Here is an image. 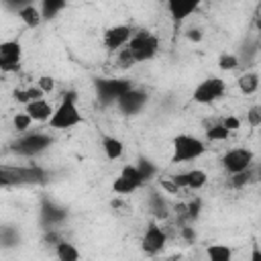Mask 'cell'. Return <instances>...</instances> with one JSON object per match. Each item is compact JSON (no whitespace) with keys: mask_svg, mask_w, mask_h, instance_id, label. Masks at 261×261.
I'll use <instances>...</instances> for the list:
<instances>
[{"mask_svg":"<svg viewBox=\"0 0 261 261\" xmlns=\"http://www.w3.org/2000/svg\"><path fill=\"white\" fill-rule=\"evenodd\" d=\"M253 167H249V169H245V171H239V173H232V175H228L230 177V186L232 188H237V190H241V188H245V186H249L251 181H253Z\"/></svg>","mask_w":261,"mask_h":261,"instance_id":"25","label":"cell"},{"mask_svg":"<svg viewBox=\"0 0 261 261\" xmlns=\"http://www.w3.org/2000/svg\"><path fill=\"white\" fill-rule=\"evenodd\" d=\"M16 14H18V18L22 20V24H24L27 29H37V27H41V22H43L41 8L35 6L33 2L22 4L20 8H16Z\"/></svg>","mask_w":261,"mask_h":261,"instance_id":"16","label":"cell"},{"mask_svg":"<svg viewBox=\"0 0 261 261\" xmlns=\"http://www.w3.org/2000/svg\"><path fill=\"white\" fill-rule=\"evenodd\" d=\"M135 61V65L139 63H145V61H151L157 53H159V37L151 31H135L133 37L128 39V43L124 45Z\"/></svg>","mask_w":261,"mask_h":261,"instance_id":"3","label":"cell"},{"mask_svg":"<svg viewBox=\"0 0 261 261\" xmlns=\"http://www.w3.org/2000/svg\"><path fill=\"white\" fill-rule=\"evenodd\" d=\"M149 210H151V214H153L157 220H161V218H167V216H169V208H167V204H165L163 196H161V194H157V192H153V194L149 196Z\"/></svg>","mask_w":261,"mask_h":261,"instance_id":"21","label":"cell"},{"mask_svg":"<svg viewBox=\"0 0 261 261\" xmlns=\"http://www.w3.org/2000/svg\"><path fill=\"white\" fill-rule=\"evenodd\" d=\"M237 88L243 96H253L259 90V73L257 71H245L237 77Z\"/></svg>","mask_w":261,"mask_h":261,"instance_id":"18","label":"cell"},{"mask_svg":"<svg viewBox=\"0 0 261 261\" xmlns=\"http://www.w3.org/2000/svg\"><path fill=\"white\" fill-rule=\"evenodd\" d=\"M22 110L33 118V122H47L49 116L53 114V104L43 96V98H37V100L27 102Z\"/></svg>","mask_w":261,"mask_h":261,"instance_id":"15","label":"cell"},{"mask_svg":"<svg viewBox=\"0 0 261 261\" xmlns=\"http://www.w3.org/2000/svg\"><path fill=\"white\" fill-rule=\"evenodd\" d=\"M145 104H147V94H145L143 90L135 88V86L128 88V90L116 100V108H118L120 112L128 114V116L139 114V112L145 108Z\"/></svg>","mask_w":261,"mask_h":261,"instance_id":"13","label":"cell"},{"mask_svg":"<svg viewBox=\"0 0 261 261\" xmlns=\"http://www.w3.org/2000/svg\"><path fill=\"white\" fill-rule=\"evenodd\" d=\"M204 0H165L167 4V12L171 16L173 22H186L200 6Z\"/></svg>","mask_w":261,"mask_h":261,"instance_id":"14","label":"cell"},{"mask_svg":"<svg viewBox=\"0 0 261 261\" xmlns=\"http://www.w3.org/2000/svg\"><path fill=\"white\" fill-rule=\"evenodd\" d=\"M181 232H184V237H186L188 241H194V232H192V228H190V226H184V228H181Z\"/></svg>","mask_w":261,"mask_h":261,"instance_id":"35","label":"cell"},{"mask_svg":"<svg viewBox=\"0 0 261 261\" xmlns=\"http://www.w3.org/2000/svg\"><path fill=\"white\" fill-rule=\"evenodd\" d=\"M220 122H222V126H224L228 133H234V130L241 128V118L234 116V114H226V116H222Z\"/></svg>","mask_w":261,"mask_h":261,"instance_id":"30","label":"cell"},{"mask_svg":"<svg viewBox=\"0 0 261 261\" xmlns=\"http://www.w3.org/2000/svg\"><path fill=\"white\" fill-rule=\"evenodd\" d=\"M22 63V43L18 39L0 41V71L14 73Z\"/></svg>","mask_w":261,"mask_h":261,"instance_id":"8","label":"cell"},{"mask_svg":"<svg viewBox=\"0 0 261 261\" xmlns=\"http://www.w3.org/2000/svg\"><path fill=\"white\" fill-rule=\"evenodd\" d=\"M253 163H255V153L249 147H232L220 159V165L228 175L245 171V169L253 167Z\"/></svg>","mask_w":261,"mask_h":261,"instance_id":"7","label":"cell"},{"mask_svg":"<svg viewBox=\"0 0 261 261\" xmlns=\"http://www.w3.org/2000/svg\"><path fill=\"white\" fill-rule=\"evenodd\" d=\"M55 77L53 75H39L37 77V88L47 96V94H51V92H55Z\"/></svg>","mask_w":261,"mask_h":261,"instance_id":"29","label":"cell"},{"mask_svg":"<svg viewBox=\"0 0 261 261\" xmlns=\"http://www.w3.org/2000/svg\"><path fill=\"white\" fill-rule=\"evenodd\" d=\"M206 257L210 261H230L232 259V249L228 245H208L206 247Z\"/></svg>","mask_w":261,"mask_h":261,"instance_id":"23","label":"cell"},{"mask_svg":"<svg viewBox=\"0 0 261 261\" xmlns=\"http://www.w3.org/2000/svg\"><path fill=\"white\" fill-rule=\"evenodd\" d=\"M245 118H247V124H249L251 128H259V126H261V106H259V104H251V106L247 108Z\"/></svg>","mask_w":261,"mask_h":261,"instance_id":"28","label":"cell"},{"mask_svg":"<svg viewBox=\"0 0 261 261\" xmlns=\"http://www.w3.org/2000/svg\"><path fill=\"white\" fill-rule=\"evenodd\" d=\"M55 257L59 261H77L82 257L80 249L69 241H57L55 243Z\"/></svg>","mask_w":261,"mask_h":261,"instance_id":"19","label":"cell"},{"mask_svg":"<svg viewBox=\"0 0 261 261\" xmlns=\"http://www.w3.org/2000/svg\"><path fill=\"white\" fill-rule=\"evenodd\" d=\"M12 96H14L16 102H20V104L24 106L27 102L37 100V98H43L45 94H43V92L37 88V84H35V86H27V88H16V90L12 92Z\"/></svg>","mask_w":261,"mask_h":261,"instance_id":"22","label":"cell"},{"mask_svg":"<svg viewBox=\"0 0 261 261\" xmlns=\"http://www.w3.org/2000/svg\"><path fill=\"white\" fill-rule=\"evenodd\" d=\"M102 151L108 161H118L124 155V143L114 135H102Z\"/></svg>","mask_w":261,"mask_h":261,"instance_id":"17","label":"cell"},{"mask_svg":"<svg viewBox=\"0 0 261 261\" xmlns=\"http://www.w3.org/2000/svg\"><path fill=\"white\" fill-rule=\"evenodd\" d=\"M159 186L163 188V192H169V194H179L181 190L171 181V177H161L159 179Z\"/></svg>","mask_w":261,"mask_h":261,"instance_id":"32","label":"cell"},{"mask_svg":"<svg viewBox=\"0 0 261 261\" xmlns=\"http://www.w3.org/2000/svg\"><path fill=\"white\" fill-rule=\"evenodd\" d=\"M53 143V139L49 137V133H41V130H27L20 135V139L14 143V151L22 157H35L43 151L49 149V145Z\"/></svg>","mask_w":261,"mask_h":261,"instance_id":"5","label":"cell"},{"mask_svg":"<svg viewBox=\"0 0 261 261\" xmlns=\"http://www.w3.org/2000/svg\"><path fill=\"white\" fill-rule=\"evenodd\" d=\"M186 37H188L192 43H200V41L204 39V31H202V29H188Z\"/></svg>","mask_w":261,"mask_h":261,"instance_id":"33","label":"cell"},{"mask_svg":"<svg viewBox=\"0 0 261 261\" xmlns=\"http://www.w3.org/2000/svg\"><path fill=\"white\" fill-rule=\"evenodd\" d=\"M208 151L206 143L190 133H179L173 137L171 141V157L169 163L171 165H181V163H192L198 161L200 157H204V153Z\"/></svg>","mask_w":261,"mask_h":261,"instance_id":"2","label":"cell"},{"mask_svg":"<svg viewBox=\"0 0 261 261\" xmlns=\"http://www.w3.org/2000/svg\"><path fill=\"white\" fill-rule=\"evenodd\" d=\"M171 181L179 188V190H202L206 184H208V173L200 167H192V169H186V171H179V173H173L169 175Z\"/></svg>","mask_w":261,"mask_h":261,"instance_id":"12","label":"cell"},{"mask_svg":"<svg viewBox=\"0 0 261 261\" xmlns=\"http://www.w3.org/2000/svg\"><path fill=\"white\" fill-rule=\"evenodd\" d=\"M51 130H69L84 124V116L77 108L75 92H65L57 106H53V114L47 120Z\"/></svg>","mask_w":261,"mask_h":261,"instance_id":"1","label":"cell"},{"mask_svg":"<svg viewBox=\"0 0 261 261\" xmlns=\"http://www.w3.org/2000/svg\"><path fill=\"white\" fill-rule=\"evenodd\" d=\"M224 94H226V82H224L220 75H210V77H204V80L194 88L192 100H194L196 104L208 106V104L218 102Z\"/></svg>","mask_w":261,"mask_h":261,"instance_id":"4","label":"cell"},{"mask_svg":"<svg viewBox=\"0 0 261 261\" xmlns=\"http://www.w3.org/2000/svg\"><path fill=\"white\" fill-rule=\"evenodd\" d=\"M145 181H147V179L143 177L139 165L126 163V165L118 171V175L114 177V181H112V192L118 194V196H130V194H135Z\"/></svg>","mask_w":261,"mask_h":261,"instance_id":"6","label":"cell"},{"mask_svg":"<svg viewBox=\"0 0 261 261\" xmlns=\"http://www.w3.org/2000/svg\"><path fill=\"white\" fill-rule=\"evenodd\" d=\"M200 210H202V200L200 198H194V200H190L186 204V212H188L190 218H198L200 216Z\"/></svg>","mask_w":261,"mask_h":261,"instance_id":"31","label":"cell"},{"mask_svg":"<svg viewBox=\"0 0 261 261\" xmlns=\"http://www.w3.org/2000/svg\"><path fill=\"white\" fill-rule=\"evenodd\" d=\"M167 245V232L159 226V222H149L145 232H143V239H141V249L145 255L149 257H155L159 255Z\"/></svg>","mask_w":261,"mask_h":261,"instance_id":"10","label":"cell"},{"mask_svg":"<svg viewBox=\"0 0 261 261\" xmlns=\"http://www.w3.org/2000/svg\"><path fill=\"white\" fill-rule=\"evenodd\" d=\"M128 88H133V84L128 80H114V77L96 80V94H98L100 104H116V100Z\"/></svg>","mask_w":261,"mask_h":261,"instance_id":"9","label":"cell"},{"mask_svg":"<svg viewBox=\"0 0 261 261\" xmlns=\"http://www.w3.org/2000/svg\"><path fill=\"white\" fill-rule=\"evenodd\" d=\"M65 6H67V0H41V4H39L43 20H51V18L59 16V12Z\"/></svg>","mask_w":261,"mask_h":261,"instance_id":"20","label":"cell"},{"mask_svg":"<svg viewBox=\"0 0 261 261\" xmlns=\"http://www.w3.org/2000/svg\"><path fill=\"white\" fill-rule=\"evenodd\" d=\"M4 2H6L8 6H12V8L16 10V8H20L22 4H29V2H33V0H4Z\"/></svg>","mask_w":261,"mask_h":261,"instance_id":"34","label":"cell"},{"mask_svg":"<svg viewBox=\"0 0 261 261\" xmlns=\"http://www.w3.org/2000/svg\"><path fill=\"white\" fill-rule=\"evenodd\" d=\"M31 124H33V118L22 110V112H16L14 114V118H12V126H14V130L16 133H27L29 128H31Z\"/></svg>","mask_w":261,"mask_h":261,"instance_id":"26","label":"cell"},{"mask_svg":"<svg viewBox=\"0 0 261 261\" xmlns=\"http://www.w3.org/2000/svg\"><path fill=\"white\" fill-rule=\"evenodd\" d=\"M218 67L222 71H234L239 67V57L234 53H222L218 57Z\"/></svg>","mask_w":261,"mask_h":261,"instance_id":"27","label":"cell"},{"mask_svg":"<svg viewBox=\"0 0 261 261\" xmlns=\"http://www.w3.org/2000/svg\"><path fill=\"white\" fill-rule=\"evenodd\" d=\"M135 29L130 24H114V27H108L102 35V45L108 53H116L118 49H122L128 39L133 37Z\"/></svg>","mask_w":261,"mask_h":261,"instance_id":"11","label":"cell"},{"mask_svg":"<svg viewBox=\"0 0 261 261\" xmlns=\"http://www.w3.org/2000/svg\"><path fill=\"white\" fill-rule=\"evenodd\" d=\"M228 130L222 126V122L220 120H216V122H212L208 128H206V139L208 141H212V143H222V141H226L228 139Z\"/></svg>","mask_w":261,"mask_h":261,"instance_id":"24","label":"cell"}]
</instances>
